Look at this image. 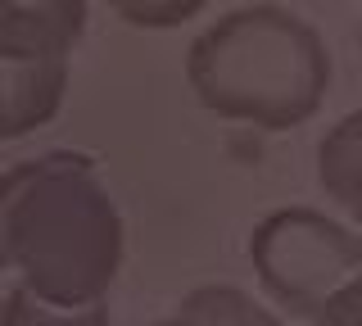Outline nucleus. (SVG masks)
<instances>
[{
    "label": "nucleus",
    "instance_id": "6e6552de",
    "mask_svg": "<svg viewBox=\"0 0 362 326\" xmlns=\"http://www.w3.org/2000/svg\"><path fill=\"white\" fill-rule=\"evenodd\" d=\"M113 14L132 28H145V32H163V28H181L199 14L209 0H105Z\"/></svg>",
    "mask_w": 362,
    "mask_h": 326
},
{
    "label": "nucleus",
    "instance_id": "0eeeda50",
    "mask_svg": "<svg viewBox=\"0 0 362 326\" xmlns=\"http://www.w3.org/2000/svg\"><path fill=\"white\" fill-rule=\"evenodd\" d=\"M173 322H190V326H195V322L272 326V322H276V313H267L254 295H245V290H235V286H199V290H190V295L177 303Z\"/></svg>",
    "mask_w": 362,
    "mask_h": 326
},
{
    "label": "nucleus",
    "instance_id": "7ed1b4c3",
    "mask_svg": "<svg viewBox=\"0 0 362 326\" xmlns=\"http://www.w3.org/2000/svg\"><path fill=\"white\" fill-rule=\"evenodd\" d=\"M249 263L276 308L308 322H362V240L317 209H276L249 235Z\"/></svg>",
    "mask_w": 362,
    "mask_h": 326
},
{
    "label": "nucleus",
    "instance_id": "20e7f679",
    "mask_svg": "<svg viewBox=\"0 0 362 326\" xmlns=\"http://www.w3.org/2000/svg\"><path fill=\"white\" fill-rule=\"evenodd\" d=\"M68 54L50 59H5L0 54V141L32 136L64 105Z\"/></svg>",
    "mask_w": 362,
    "mask_h": 326
},
{
    "label": "nucleus",
    "instance_id": "f03ea898",
    "mask_svg": "<svg viewBox=\"0 0 362 326\" xmlns=\"http://www.w3.org/2000/svg\"><path fill=\"white\" fill-rule=\"evenodd\" d=\"M186 82L209 114L286 132L322 109L331 91V50L294 9L245 5L190 41Z\"/></svg>",
    "mask_w": 362,
    "mask_h": 326
},
{
    "label": "nucleus",
    "instance_id": "423d86ee",
    "mask_svg": "<svg viewBox=\"0 0 362 326\" xmlns=\"http://www.w3.org/2000/svg\"><path fill=\"white\" fill-rule=\"evenodd\" d=\"M317 177L349 218H362V114L339 118L317 145Z\"/></svg>",
    "mask_w": 362,
    "mask_h": 326
},
{
    "label": "nucleus",
    "instance_id": "f257e3e1",
    "mask_svg": "<svg viewBox=\"0 0 362 326\" xmlns=\"http://www.w3.org/2000/svg\"><path fill=\"white\" fill-rule=\"evenodd\" d=\"M122 267V218L82 154H45L0 173V272L45 308H86Z\"/></svg>",
    "mask_w": 362,
    "mask_h": 326
},
{
    "label": "nucleus",
    "instance_id": "39448f33",
    "mask_svg": "<svg viewBox=\"0 0 362 326\" xmlns=\"http://www.w3.org/2000/svg\"><path fill=\"white\" fill-rule=\"evenodd\" d=\"M86 32V0H0V54L50 59L68 54Z\"/></svg>",
    "mask_w": 362,
    "mask_h": 326
}]
</instances>
